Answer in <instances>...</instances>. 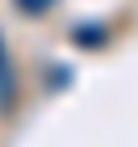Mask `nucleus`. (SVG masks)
<instances>
[{
	"label": "nucleus",
	"instance_id": "obj_1",
	"mask_svg": "<svg viewBox=\"0 0 138 147\" xmlns=\"http://www.w3.org/2000/svg\"><path fill=\"white\" fill-rule=\"evenodd\" d=\"M13 101V67H9V55H4V42H0V105L9 109Z\"/></svg>",
	"mask_w": 138,
	"mask_h": 147
},
{
	"label": "nucleus",
	"instance_id": "obj_2",
	"mask_svg": "<svg viewBox=\"0 0 138 147\" xmlns=\"http://www.w3.org/2000/svg\"><path fill=\"white\" fill-rule=\"evenodd\" d=\"M96 30H101V25H80L71 38H75L80 46H101V42H105V34H96Z\"/></svg>",
	"mask_w": 138,
	"mask_h": 147
}]
</instances>
